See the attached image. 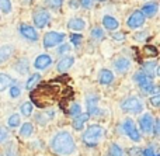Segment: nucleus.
<instances>
[{
  "mask_svg": "<svg viewBox=\"0 0 160 156\" xmlns=\"http://www.w3.org/2000/svg\"><path fill=\"white\" fill-rule=\"evenodd\" d=\"M68 79H69L68 76H63V78H58L56 80L39 84L38 87H35L31 92V101L39 108H45L48 106L55 104L56 101H61L63 97H66V96H63L65 90L62 89L66 87L65 83L68 82Z\"/></svg>",
  "mask_w": 160,
  "mask_h": 156,
  "instance_id": "obj_1",
  "label": "nucleus"
},
{
  "mask_svg": "<svg viewBox=\"0 0 160 156\" xmlns=\"http://www.w3.org/2000/svg\"><path fill=\"white\" fill-rule=\"evenodd\" d=\"M51 146H52L53 152L58 155H63V156H68V155H72L76 149V145H75V141H73L72 135L69 132H59L53 137L52 142H51Z\"/></svg>",
  "mask_w": 160,
  "mask_h": 156,
  "instance_id": "obj_2",
  "label": "nucleus"
},
{
  "mask_svg": "<svg viewBox=\"0 0 160 156\" xmlns=\"http://www.w3.org/2000/svg\"><path fill=\"white\" fill-rule=\"evenodd\" d=\"M104 137V128L101 125H91L83 134V142L87 146H96Z\"/></svg>",
  "mask_w": 160,
  "mask_h": 156,
  "instance_id": "obj_3",
  "label": "nucleus"
},
{
  "mask_svg": "<svg viewBox=\"0 0 160 156\" xmlns=\"http://www.w3.org/2000/svg\"><path fill=\"white\" fill-rule=\"evenodd\" d=\"M121 108L125 113H132V114H139L143 111V104L138 97H129L122 101Z\"/></svg>",
  "mask_w": 160,
  "mask_h": 156,
  "instance_id": "obj_4",
  "label": "nucleus"
},
{
  "mask_svg": "<svg viewBox=\"0 0 160 156\" xmlns=\"http://www.w3.org/2000/svg\"><path fill=\"white\" fill-rule=\"evenodd\" d=\"M65 39V34L63 33H56V31H51V33L45 34L44 37V47L45 48H52L55 45L61 44Z\"/></svg>",
  "mask_w": 160,
  "mask_h": 156,
  "instance_id": "obj_5",
  "label": "nucleus"
},
{
  "mask_svg": "<svg viewBox=\"0 0 160 156\" xmlns=\"http://www.w3.org/2000/svg\"><path fill=\"white\" fill-rule=\"evenodd\" d=\"M122 127H124L125 134H127L132 141H135V142H139V141H141V135H139L138 129H136L135 123H133L131 118H127V120L124 121V124H122Z\"/></svg>",
  "mask_w": 160,
  "mask_h": 156,
  "instance_id": "obj_6",
  "label": "nucleus"
},
{
  "mask_svg": "<svg viewBox=\"0 0 160 156\" xmlns=\"http://www.w3.org/2000/svg\"><path fill=\"white\" fill-rule=\"evenodd\" d=\"M49 13H48L47 10H37L35 13H34V24L37 25V28H44L45 25L49 23Z\"/></svg>",
  "mask_w": 160,
  "mask_h": 156,
  "instance_id": "obj_7",
  "label": "nucleus"
},
{
  "mask_svg": "<svg viewBox=\"0 0 160 156\" xmlns=\"http://www.w3.org/2000/svg\"><path fill=\"white\" fill-rule=\"evenodd\" d=\"M143 23H145V16L141 11H135V13H132V16L128 18L127 24L129 28H139L143 25Z\"/></svg>",
  "mask_w": 160,
  "mask_h": 156,
  "instance_id": "obj_8",
  "label": "nucleus"
},
{
  "mask_svg": "<svg viewBox=\"0 0 160 156\" xmlns=\"http://www.w3.org/2000/svg\"><path fill=\"white\" fill-rule=\"evenodd\" d=\"M51 63H52V58H51L49 55H47V53H42V55H39L38 58L35 59L34 66H35L37 70H44V69H47Z\"/></svg>",
  "mask_w": 160,
  "mask_h": 156,
  "instance_id": "obj_9",
  "label": "nucleus"
},
{
  "mask_svg": "<svg viewBox=\"0 0 160 156\" xmlns=\"http://www.w3.org/2000/svg\"><path fill=\"white\" fill-rule=\"evenodd\" d=\"M139 124H141V128H142V131H143L145 134H149V132H152L153 120H152V115H150L149 113H146V114L142 115L141 120H139Z\"/></svg>",
  "mask_w": 160,
  "mask_h": 156,
  "instance_id": "obj_10",
  "label": "nucleus"
},
{
  "mask_svg": "<svg viewBox=\"0 0 160 156\" xmlns=\"http://www.w3.org/2000/svg\"><path fill=\"white\" fill-rule=\"evenodd\" d=\"M20 33L22 34V37H25V38L30 39V41H37V39H38V34H37V31L34 30L31 25L22 24L21 27H20Z\"/></svg>",
  "mask_w": 160,
  "mask_h": 156,
  "instance_id": "obj_11",
  "label": "nucleus"
},
{
  "mask_svg": "<svg viewBox=\"0 0 160 156\" xmlns=\"http://www.w3.org/2000/svg\"><path fill=\"white\" fill-rule=\"evenodd\" d=\"M88 118H90L88 113H80L79 115L75 117V120H73V128H75L76 131H82L83 127H84V123Z\"/></svg>",
  "mask_w": 160,
  "mask_h": 156,
  "instance_id": "obj_12",
  "label": "nucleus"
},
{
  "mask_svg": "<svg viewBox=\"0 0 160 156\" xmlns=\"http://www.w3.org/2000/svg\"><path fill=\"white\" fill-rule=\"evenodd\" d=\"M143 69H145V73H146V75L149 76L150 79L155 78L156 75H159L158 63H156L155 61H152V62H146V63H143Z\"/></svg>",
  "mask_w": 160,
  "mask_h": 156,
  "instance_id": "obj_13",
  "label": "nucleus"
},
{
  "mask_svg": "<svg viewBox=\"0 0 160 156\" xmlns=\"http://www.w3.org/2000/svg\"><path fill=\"white\" fill-rule=\"evenodd\" d=\"M158 8H159V6H158V3H149V4H145L143 7H142V10H141V13L143 14L145 17H153L156 13H158Z\"/></svg>",
  "mask_w": 160,
  "mask_h": 156,
  "instance_id": "obj_14",
  "label": "nucleus"
},
{
  "mask_svg": "<svg viewBox=\"0 0 160 156\" xmlns=\"http://www.w3.org/2000/svg\"><path fill=\"white\" fill-rule=\"evenodd\" d=\"M73 62H75V58H73V56H65V58H62L61 61L58 62V70L59 72H66V70L73 65Z\"/></svg>",
  "mask_w": 160,
  "mask_h": 156,
  "instance_id": "obj_15",
  "label": "nucleus"
},
{
  "mask_svg": "<svg viewBox=\"0 0 160 156\" xmlns=\"http://www.w3.org/2000/svg\"><path fill=\"white\" fill-rule=\"evenodd\" d=\"M102 24H104V27L107 28V30H117V28L119 27V23L117 18H114V17L111 16H104V18H102Z\"/></svg>",
  "mask_w": 160,
  "mask_h": 156,
  "instance_id": "obj_16",
  "label": "nucleus"
},
{
  "mask_svg": "<svg viewBox=\"0 0 160 156\" xmlns=\"http://www.w3.org/2000/svg\"><path fill=\"white\" fill-rule=\"evenodd\" d=\"M87 108H88V115H100L101 110L97 108V97L94 96V98L87 97Z\"/></svg>",
  "mask_w": 160,
  "mask_h": 156,
  "instance_id": "obj_17",
  "label": "nucleus"
},
{
  "mask_svg": "<svg viewBox=\"0 0 160 156\" xmlns=\"http://www.w3.org/2000/svg\"><path fill=\"white\" fill-rule=\"evenodd\" d=\"M114 66H115V69L118 70V72L124 73V72H127V70L129 69L131 63H129V61H128L127 58H118L115 62H114Z\"/></svg>",
  "mask_w": 160,
  "mask_h": 156,
  "instance_id": "obj_18",
  "label": "nucleus"
},
{
  "mask_svg": "<svg viewBox=\"0 0 160 156\" xmlns=\"http://www.w3.org/2000/svg\"><path fill=\"white\" fill-rule=\"evenodd\" d=\"M98 79H100V83L101 84H110V83H112V80H114V75H112V72H110L108 69H102L98 75Z\"/></svg>",
  "mask_w": 160,
  "mask_h": 156,
  "instance_id": "obj_19",
  "label": "nucleus"
},
{
  "mask_svg": "<svg viewBox=\"0 0 160 156\" xmlns=\"http://www.w3.org/2000/svg\"><path fill=\"white\" fill-rule=\"evenodd\" d=\"M13 47L11 45H3L0 47V63L6 62L11 55H13Z\"/></svg>",
  "mask_w": 160,
  "mask_h": 156,
  "instance_id": "obj_20",
  "label": "nucleus"
},
{
  "mask_svg": "<svg viewBox=\"0 0 160 156\" xmlns=\"http://www.w3.org/2000/svg\"><path fill=\"white\" fill-rule=\"evenodd\" d=\"M68 27H69L70 30L82 31V30H84L86 23H84V20H82V18H72V20H69V23H68Z\"/></svg>",
  "mask_w": 160,
  "mask_h": 156,
  "instance_id": "obj_21",
  "label": "nucleus"
},
{
  "mask_svg": "<svg viewBox=\"0 0 160 156\" xmlns=\"http://www.w3.org/2000/svg\"><path fill=\"white\" fill-rule=\"evenodd\" d=\"M133 80L141 86V84H145V83H148V82H150V78L145 72H136L135 75H133Z\"/></svg>",
  "mask_w": 160,
  "mask_h": 156,
  "instance_id": "obj_22",
  "label": "nucleus"
},
{
  "mask_svg": "<svg viewBox=\"0 0 160 156\" xmlns=\"http://www.w3.org/2000/svg\"><path fill=\"white\" fill-rule=\"evenodd\" d=\"M11 83H13V79H11L10 76L6 75V73H0V92L7 89Z\"/></svg>",
  "mask_w": 160,
  "mask_h": 156,
  "instance_id": "obj_23",
  "label": "nucleus"
},
{
  "mask_svg": "<svg viewBox=\"0 0 160 156\" xmlns=\"http://www.w3.org/2000/svg\"><path fill=\"white\" fill-rule=\"evenodd\" d=\"M14 68H16L17 72H20L21 75H24V73L28 72V61H27V59H24V58L20 59V61L14 65Z\"/></svg>",
  "mask_w": 160,
  "mask_h": 156,
  "instance_id": "obj_24",
  "label": "nucleus"
},
{
  "mask_svg": "<svg viewBox=\"0 0 160 156\" xmlns=\"http://www.w3.org/2000/svg\"><path fill=\"white\" fill-rule=\"evenodd\" d=\"M31 134H32V124H30V123L22 124L21 129H20V135L24 137V138H27V137H30Z\"/></svg>",
  "mask_w": 160,
  "mask_h": 156,
  "instance_id": "obj_25",
  "label": "nucleus"
},
{
  "mask_svg": "<svg viewBox=\"0 0 160 156\" xmlns=\"http://www.w3.org/2000/svg\"><path fill=\"white\" fill-rule=\"evenodd\" d=\"M39 79H41V76H39L38 73H34V75H31V76H30V79L27 80V83H25V87H27V89H32L34 84L38 83Z\"/></svg>",
  "mask_w": 160,
  "mask_h": 156,
  "instance_id": "obj_26",
  "label": "nucleus"
},
{
  "mask_svg": "<svg viewBox=\"0 0 160 156\" xmlns=\"http://www.w3.org/2000/svg\"><path fill=\"white\" fill-rule=\"evenodd\" d=\"M80 113H82V107H80L78 103H73L72 106H70V108H68L66 114L72 115V117H76V115H79Z\"/></svg>",
  "mask_w": 160,
  "mask_h": 156,
  "instance_id": "obj_27",
  "label": "nucleus"
},
{
  "mask_svg": "<svg viewBox=\"0 0 160 156\" xmlns=\"http://www.w3.org/2000/svg\"><path fill=\"white\" fill-rule=\"evenodd\" d=\"M20 111H21L22 115L30 117L31 113H32V104H31V103H24L21 107H20Z\"/></svg>",
  "mask_w": 160,
  "mask_h": 156,
  "instance_id": "obj_28",
  "label": "nucleus"
},
{
  "mask_svg": "<svg viewBox=\"0 0 160 156\" xmlns=\"http://www.w3.org/2000/svg\"><path fill=\"white\" fill-rule=\"evenodd\" d=\"M0 11L8 14L11 11V3L10 0H0Z\"/></svg>",
  "mask_w": 160,
  "mask_h": 156,
  "instance_id": "obj_29",
  "label": "nucleus"
},
{
  "mask_svg": "<svg viewBox=\"0 0 160 156\" xmlns=\"http://www.w3.org/2000/svg\"><path fill=\"white\" fill-rule=\"evenodd\" d=\"M6 155L7 156H18V152H17V145L14 142H10L6 149Z\"/></svg>",
  "mask_w": 160,
  "mask_h": 156,
  "instance_id": "obj_30",
  "label": "nucleus"
},
{
  "mask_svg": "<svg viewBox=\"0 0 160 156\" xmlns=\"http://www.w3.org/2000/svg\"><path fill=\"white\" fill-rule=\"evenodd\" d=\"M18 125H20V115L18 114L10 115V118H8V127L16 128V127H18Z\"/></svg>",
  "mask_w": 160,
  "mask_h": 156,
  "instance_id": "obj_31",
  "label": "nucleus"
},
{
  "mask_svg": "<svg viewBox=\"0 0 160 156\" xmlns=\"http://www.w3.org/2000/svg\"><path fill=\"white\" fill-rule=\"evenodd\" d=\"M110 156H122L121 148H119L117 143H112L110 148Z\"/></svg>",
  "mask_w": 160,
  "mask_h": 156,
  "instance_id": "obj_32",
  "label": "nucleus"
},
{
  "mask_svg": "<svg viewBox=\"0 0 160 156\" xmlns=\"http://www.w3.org/2000/svg\"><path fill=\"white\" fill-rule=\"evenodd\" d=\"M91 37L97 38V39H101L102 37H104V31H102L101 28H93V30H91Z\"/></svg>",
  "mask_w": 160,
  "mask_h": 156,
  "instance_id": "obj_33",
  "label": "nucleus"
},
{
  "mask_svg": "<svg viewBox=\"0 0 160 156\" xmlns=\"http://www.w3.org/2000/svg\"><path fill=\"white\" fill-rule=\"evenodd\" d=\"M82 39H83V37H82V34H72L70 35V42H72L73 45H80V42H82Z\"/></svg>",
  "mask_w": 160,
  "mask_h": 156,
  "instance_id": "obj_34",
  "label": "nucleus"
},
{
  "mask_svg": "<svg viewBox=\"0 0 160 156\" xmlns=\"http://www.w3.org/2000/svg\"><path fill=\"white\" fill-rule=\"evenodd\" d=\"M145 51H146V53H149L150 56H158V49H156L153 45H146Z\"/></svg>",
  "mask_w": 160,
  "mask_h": 156,
  "instance_id": "obj_35",
  "label": "nucleus"
},
{
  "mask_svg": "<svg viewBox=\"0 0 160 156\" xmlns=\"http://www.w3.org/2000/svg\"><path fill=\"white\" fill-rule=\"evenodd\" d=\"M20 94H21V90H20V87L11 86V89H10V96H11V97H18Z\"/></svg>",
  "mask_w": 160,
  "mask_h": 156,
  "instance_id": "obj_36",
  "label": "nucleus"
},
{
  "mask_svg": "<svg viewBox=\"0 0 160 156\" xmlns=\"http://www.w3.org/2000/svg\"><path fill=\"white\" fill-rule=\"evenodd\" d=\"M7 138H8V132H7V129L0 128V143H3L4 141H7Z\"/></svg>",
  "mask_w": 160,
  "mask_h": 156,
  "instance_id": "obj_37",
  "label": "nucleus"
},
{
  "mask_svg": "<svg viewBox=\"0 0 160 156\" xmlns=\"http://www.w3.org/2000/svg\"><path fill=\"white\" fill-rule=\"evenodd\" d=\"M142 153V151L138 148V146H133V148H131L129 151H128V155L129 156H139Z\"/></svg>",
  "mask_w": 160,
  "mask_h": 156,
  "instance_id": "obj_38",
  "label": "nucleus"
},
{
  "mask_svg": "<svg viewBox=\"0 0 160 156\" xmlns=\"http://www.w3.org/2000/svg\"><path fill=\"white\" fill-rule=\"evenodd\" d=\"M150 104H152L153 107H159L160 106V96L156 94V96H153V97H150Z\"/></svg>",
  "mask_w": 160,
  "mask_h": 156,
  "instance_id": "obj_39",
  "label": "nucleus"
},
{
  "mask_svg": "<svg viewBox=\"0 0 160 156\" xmlns=\"http://www.w3.org/2000/svg\"><path fill=\"white\" fill-rule=\"evenodd\" d=\"M159 127H160V121H159V120L153 121L152 131H153V134H155V137H158V135H159Z\"/></svg>",
  "mask_w": 160,
  "mask_h": 156,
  "instance_id": "obj_40",
  "label": "nucleus"
},
{
  "mask_svg": "<svg viewBox=\"0 0 160 156\" xmlns=\"http://www.w3.org/2000/svg\"><path fill=\"white\" fill-rule=\"evenodd\" d=\"M49 2V4H51V7H53V8H59L62 6V3H63V0H48Z\"/></svg>",
  "mask_w": 160,
  "mask_h": 156,
  "instance_id": "obj_41",
  "label": "nucleus"
},
{
  "mask_svg": "<svg viewBox=\"0 0 160 156\" xmlns=\"http://www.w3.org/2000/svg\"><path fill=\"white\" fill-rule=\"evenodd\" d=\"M143 156H159L155 153V151H153V148H148L143 151Z\"/></svg>",
  "mask_w": 160,
  "mask_h": 156,
  "instance_id": "obj_42",
  "label": "nucleus"
},
{
  "mask_svg": "<svg viewBox=\"0 0 160 156\" xmlns=\"http://www.w3.org/2000/svg\"><path fill=\"white\" fill-rule=\"evenodd\" d=\"M96 2V0H82V6L83 7H91V6H93V3Z\"/></svg>",
  "mask_w": 160,
  "mask_h": 156,
  "instance_id": "obj_43",
  "label": "nucleus"
},
{
  "mask_svg": "<svg viewBox=\"0 0 160 156\" xmlns=\"http://www.w3.org/2000/svg\"><path fill=\"white\" fill-rule=\"evenodd\" d=\"M69 49H70V45H62V47L59 48L58 52H59V53H65L66 51H69Z\"/></svg>",
  "mask_w": 160,
  "mask_h": 156,
  "instance_id": "obj_44",
  "label": "nucleus"
},
{
  "mask_svg": "<svg viewBox=\"0 0 160 156\" xmlns=\"http://www.w3.org/2000/svg\"><path fill=\"white\" fill-rule=\"evenodd\" d=\"M112 37H114V38H115V39H119V41L125 38V37H124V34H122V33H115V34H112Z\"/></svg>",
  "mask_w": 160,
  "mask_h": 156,
  "instance_id": "obj_45",
  "label": "nucleus"
},
{
  "mask_svg": "<svg viewBox=\"0 0 160 156\" xmlns=\"http://www.w3.org/2000/svg\"><path fill=\"white\" fill-rule=\"evenodd\" d=\"M146 34H148V33H141V35H135V38L138 39V41H142V39H145Z\"/></svg>",
  "mask_w": 160,
  "mask_h": 156,
  "instance_id": "obj_46",
  "label": "nucleus"
}]
</instances>
